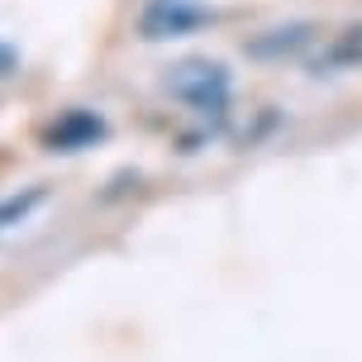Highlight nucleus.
<instances>
[{
	"instance_id": "obj_1",
	"label": "nucleus",
	"mask_w": 362,
	"mask_h": 362,
	"mask_svg": "<svg viewBox=\"0 0 362 362\" xmlns=\"http://www.w3.org/2000/svg\"><path fill=\"white\" fill-rule=\"evenodd\" d=\"M229 67L224 62H210V57H186L177 62L172 72H167V95L181 100V105L200 115V119H224V110H229Z\"/></svg>"
},
{
	"instance_id": "obj_3",
	"label": "nucleus",
	"mask_w": 362,
	"mask_h": 362,
	"mask_svg": "<svg viewBox=\"0 0 362 362\" xmlns=\"http://www.w3.org/2000/svg\"><path fill=\"white\" fill-rule=\"evenodd\" d=\"M110 129L95 110H62L53 124L43 129V148L53 153H81V148H95Z\"/></svg>"
},
{
	"instance_id": "obj_6",
	"label": "nucleus",
	"mask_w": 362,
	"mask_h": 362,
	"mask_svg": "<svg viewBox=\"0 0 362 362\" xmlns=\"http://www.w3.org/2000/svg\"><path fill=\"white\" fill-rule=\"evenodd\" d=\"M43 200H48V191H43V186H29V191H19V196H5V200H0V238L10 234V229H19V224L34 215Z\"/></svg>"
},
{
	"instance_id": "obj_7",
	"label": "nucleus",
	"mask_w": 362,
	"mask_h": 362,
	"mask_svg": "<svg viewBox=\"0 0 362 362\" xmlns=\"http://www.w3.org/2000/svg\"><path fill=\"white\" fill-rule=\"evenodd\" d=\"M0 76H15V48L0 43Z\"/></svg>"
},
{
	"instance_id": "obj_2",
	"label": "nucleus",
	"mask_w": 362,
	"mask_h": 362,
	"mask_svg": "<svg viewBox=\"0 0 362 362\" xmlns=\"http://www.w3.org/2000/svg\"><path fill=\"white\" fill-rule=\"evenodd\" d=\"M215 24V10L200 5V0H148L144 15H139V34L148 43H163V38H186Z\"/></svg>"
},
{
	"instance_id": "obj_4",
	"label": "nucleus",
	"mask_w": 362,
	"mask_h": 362,
	"mask_svg": "<svg viewBox=\"0 0 362 362\" xmlns=\"http://www.w3.org/2000/svg\"><path fill=\"white\" fill-rule=\"evenodd\" d=\"M310 72H362V24H348L339 34H329L320 57L310 62Z\"/></svg>"
},
{
	"instance_id": "obj_5",
	"label": "nucleus",
	"mask_w": 362,
	"mask_h": 362,
	"mask_svg": "<svg viewBox=\"0 0 362 362\" xmlns=\"http://www.w3.org/2000/svg\"><path fill=\"white\" fill-rule=\"evenodd\" d=\"M310 38H315V24H281V29L257 34L253 43H248V53L253 57H291V53H300Z\"/></svg>"
}]
</instances>
